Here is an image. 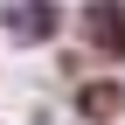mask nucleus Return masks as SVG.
Listing matches in <instances>:
<instances>
[{"mask_svg":"<svg viewBox=\"0 0 125 125\" xmlns=\"http://www.w3.org/2000/svg\"><path fill=\"white\" fill-rule=\"evenodd\" d=\"M49 21H56V7H14V35H21V42H42Z\"/></svg>","mask_w":125,"mask_h":125,"instance_id":"1","label":"nucleus"}]
</instances>
